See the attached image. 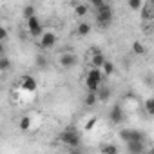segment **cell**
I'll list each match as a JSON object with an SVG mask.
<instances>
[{"mask_svg":"<svg viewBox=\"0 0 154 154\" xmlns=\"http://www.w3.org/2000/svg\"><path fill=\"white\" fill-rule=\"evenodd\" d=\"M58 140H60L65 147H69V149L82 147V145H80V143H82V136H80V132H78V131H76V127H72V125L65 127V129L60 132Z\"/></svg>","mask_w":154,"mask_h":154,"instance_id":"cell-1","label":"cell"},{"mask_svg":"<svg viewBox=\"0 0 154 154\" xmlns=\"http://www.w3.org/2000/svg\"><path fill=\"white\" fill-rule=\"evenodd\" d=\"M112 18H114V11L111 8V4H103L100 9H96V24L100 27H109L112 24Z\"/></svg>","mask_w":154,"mask_h":154,"instance_id":"cell-2","label":"cell"},{"mask_svg":"<svg viewBox=\"0 0 154 154\" xmlns=\"http://www.w3.org/2000/svg\"><path fill=\"white\" fill-rule=\"evenodd\" d=\"M56 42H58V36H56L54 33L47 31V33H42V36H40V40H38V47L44 49V51H47V49H53V47L56 45Z\"/></svg>","mask_w":154,"mask_h":154,"instance_id":"cell-3","label":"cell"},{"mask_svg":"<svg viewBox=\"0 0 154 154\" xmlns=\"http://www.w3.org/2000/svg\"><path fill=\"white\" fill-rule=\"evenodd\" d=\"M109 120L112 123H116V125H120V123L125 122V111H123V107L120 103L111 105V109H109Z\"/></svg>","mask_w":154,"mask_h":154,"instance_id":"cell-4","label":"cell"},{"mask_svg":"<svg viewBox=\"0 0 154 154\" xmlns=\"http://www.w3.org/2000/svg\"><path fill=\"white\" fill-rule=\"evenodd\" d=\"M26 22H27V31H29L31 36H35V38L42 36V33H44V26H42V22L38 20V17H31V18L26 20Z\"/></svg>","mask_w":154,"mask_h":154,"instance_id":"cell-5","label":"cell"},{"mask_svg":"<svg viewBox=\"0 0 154 154\" xmlns=\"http://www.w3.org/2000/svg\"><path fill=\"white\" fill-rule=\"evenodd\" d=\"M20 89L26 91V93H35V91L38 89V82L33 78L31 74H26L24 78L20 80Z\"/></svg>","mask_w":154,"mask_h":154,"instance_id":"cell-6","label":"cell"},{"mask_svg":"<svg viewBox=\"0 0 154 154\" xmlns=\"http://www.w3.org/2000/svg\"><path fill=\"white\" fill-rule=\"evenodd\" d=\"M58 62H60V65H62L63 69H71V67L76 65L78 58H76V54H72V53H63V54L58 58Z\"/></svg>","mask_w":154,"mask_h":154,"instance_id":"cell-7","label":"cell"},{"mask_svg":"<svg viewBox=\"0 0 154 154\" xmlns=\"http://www.w3.org/2000/svg\"><path fill=\"white\" fill-rule=\"evenodd\" d=\"M127 145V150H129V154H145V143H136V141H129V143H125Z\"/></svg>","mask_w":154,"mask_h":154,"instance_id":"cell-8","label":"cell"},{"mask_svg":"<svg viewBox=\"0 0 154 154\" xmlns=\"http://www.w3.org/2000/svg\"><path fill=\"white\" fill-rule=\"evenodd\" d=\"M103 62H105V56L96 49V51L93 53V56H91V65H93V69H102Z\"/></svg>","mask_w":154,"mask_h":154,"instance_id":"cell-9","label":"cell"},{"mask_svg":"<svg viewBox=\"0 0 154 154\" xmlns=\"http://www.w3.org/2000/svg\"><path fill=\"white\" fill-rule=\"evenodd\" d=\"M129 141H136V143H147V134L143 131L138 129H131V140Z\"/></svg>","mask_w":154,"mask_h":154,"instance_id":"cell-10","label":"cell"},{"mask_svg":"<svg viewBox=\"0 0 154 154\" xmlns=\"http://www.w3.org/2000/svg\"><path fill=\"white\" fill-rule=\"evenodd\" d=\"M140 15L143 20H152L154 18V11H152V4H143V8L140 9Z\"/></svg>","mask_w":154,"mask_h":154,"instance_id":"cell-11","label":"cell"},{"mask_svg":"<svg viewBox=\"0 0 154 154\" xmlns=\"http://www.w3.org/2000/svg\"><path fill=\"white\" fill-rule=\"evenodd\" d=\"M100 152H102V154H118L120 149H118V145H114V143H102V145H100Z\"/></svg>","mask_w":154,"mask_h":154,"instance_id":"cell-12","label":"cell"},{"mask_svg":"<svg viewBox=\"0 0 154 154\" xmlns=\"http://www.w3.org/2000/svg\"><path fill=\"white\" fill-rule=\"evenodd\" d=\"M85 87H87V93H98V89L102 87V82H98V80H91V78H85Z\"/></svg>","mask_w":154,"mask_h":154,"instance_id":"cell-13","label":"cell"},{"mask_svg":"<svg viewBox=\"0 0 154 154\" xmlns=\"http://www.w3.org/2000/svg\"><path fill=\"white\" fill-rule=\"evenodd\" d=\"M96 98H98V102H109V98H111V89L102 85V87L98 89V93H96Z\"/></svg>","mask_w":154,"mask_h":154,"instance_id":"cell-14","label":"cell"},{"mask_svg":"<svg viewBox=\"0 0 154 154\" xmlns=\"http://www.w3.org/2000/svg\"><path fill=\"white\" fill-rule=\"evenodd\" d=\"M100 71H102V74H103V76H111V74H114V71H116V67H114V63H112V62H109V60H105Z\"/></svg>","mask_w":154,"mask_h":154,"instance_id":"cell-15","label":"cell"},{"mask_svg":"<svg viewBox=\"0 0 154 154\" xmlns=\"http://www.w3.org/2000/svg\"><path fill=\"white\" fill-rule=\"evenodd\" d=\"M35 65H36L40 71L47 69V65H49V60H47V56H45V54H38V56L35 58Z\"/></svg>","mask_w":154,"mask_h":154,"instance_id":"cell-16","label":"cell"},{"mask_svg":"<svg viewBox=\"0 0 154 154\" xmlns=\"http://www.w3.org/2000/svg\"><path fill=\"white\" fill-rule=\"evenodd\" d=\"M74 15L76 17H85V15H89V6L87 4H74Z\"/></svg>","mask_w":154,"mask_h":154,"instance_id":"cell-17","label":"cell"},{"mask_svg":"<svg viewBox=\"0 0 154 154\" xmlns=\"http://www.w3.org/2000/svg\"><path fill=\"white\" fill-rule=\"evenodd\" d=\"M22 15H24V18H26V20H29L31 17H36V8H35L33 4H27V6H24Z\"/></svg>","mask_w":154,"mask_h":154,"instance_id":"cell-18","label":"cell"},{"mask_svg":"<svg viewBox=\"0 0 154 154\" xmlns=\"http://www.w3.org/2000/svg\"><path fill=\"white\" fill-rule=\"evenodd\" d=\"M85 78H91V80H98V82H102L103 80V74H102V71L100 69H89L87 71V76H85Z\"/></svg>","mask_w":154,"mask_h":154,"instance_id":"cell-19","label":"cell"},{"mask_svg":"<svg viewBox=\"0 0 154 154\" xmlns=\"http://www.w3.org/2000/svg\"><path fill=\"white\" fill-rule=\"evenodd\" d=\"M91 24H87V22H80L78 24V27H76V33H78L80 36H85V35H89L91 33Z\"/></svg>","mask_w":154,"mask_h":154,"instance_id":"cell-20","label":"cell"},{"mask_svg":"<svg viewBox=\"0 0 154 154\" xmlns=\"http://www.w3.org/2000/svg\"><path fill=\"white\" fill-rule=\"evenodd\" d=\"M84 103H85V107H94V105L98 103L96 93H87V96L84 98Z\"/></svg>","mask_w":154,"mask_h":154,"instance_id":"cell-21","label":"cell"},{"mask_svg":"<svg viewBox=\"0 0 154 154\" xmlns=\"http://www.w3.org/2000/svg\"><path fill=\"white\" fill-rule=\"evenodd\" d=\"M18 127H20V131H29L31 129V116H22L20 118V122H18Z\"/></svg>","mask_w":154,"mask_h":154,"instance_id":"cell-22","label":"cell"},{"mask_svg":"<svg viewBox=\"0 0 154 154\" xmlns=\"http://www.w3.org/2000/svg\"><path fill=\"white\" fill-rule=\"evenodd\" d=\"M11 67H13V63H11V60H9V58L0 56V72H6V71H9Z\"/></svg>","mask_w":154,"mask_h":154,"instance_id":"cell-23","label":"cell"},{"mask_svg":"<svg viewBox=\"0 0 154 154\" xmlns=\"http://www.w3.org/2000/svg\"><path fill=\"white\" fill-rule=\"evenodd\" d=\"M132 53H134V54H145V45H143L140 40L132 42Z\"/></svg>","mask_w":154,"mask_h":154,"instance_id":"cell-24","label":"cell"},{"mask_svg":"<svg viewBox=\"0 0 154 154\" xmlns=\"http://www.w3.org/2000/svg\"><path fill=\"white\" fill-rule=\"evenodd\" d=\"M127 4H129V8H131L132 11H140V9L143 8V4H145V2H143V0H129Z\"/></svg>","mask_w":154,"mask_h":154,"instance_id":"cell-25","label":"cell"},{"mask_svg":"<svg viewBox=\"0 0 154 154\" xmlns=\"http://www.w3.org/2000/svg\"><path fill=\"white\" fill-rule=\"evenodd\" d=\"M145 112H147L149 116L154 114V100H152V98H147V100H145Z\"/></svg>","mask_w":154,"mask_h":154,"instance_id":"cell-26","label":"cell"},{"mask_svg":"<svg viewBox=\"0 0 154 154\" xmlns=\"http://www.w3.org/2000/svg\"><path fill=\"white\" fill-rule=\"evenodd\" d=\"M120 140L125 141V143H129V140H131V129H122L120 131Z\"/></svg>","mask_w":154,"mask_h":154,"instance_id":"cell-27","label":"cell"},{"mask_svg":"<svg viewBox=\"0 0 154 154\" xmlns=\"http://www.w3.org/2000/svg\"><path fill=\"white\" fill-rule=\"evenodd\" d=\"M96 122H98V118H96V116H93V118H91V120L85 123V131H91V129L96 125Z\"/></svg>","mask_w":154,"mask_h":154,"instance_id":"cell-28","label":"cell"},{"mask_svg":"<svg viewBox=\"0 0 154 154\" xmlns=\"http://www.w3.org/2000/svg\"><path fill=\"white\" fill-rule=\"evenodd\" d=\"M6 38H8V29L0 26V42L4 44V42H6Z\"/></svg>","mask_w":154,"mask_h":154,"instance_id":"cell-29","label":"cell"},{"mask_svg":"<svg viewBox=\"0 0 154 154\" xmlns=\"http://www.w3.org/2000/svg\"><path fill=\"white\" fill-rule=\"evenodd\" d=\"M91 4H93V8H94V9H100V8H102L105 2H103V0H93Z\"/></svg>","mask_w":154,"mask_h":154,"instance_id":"cell-30","label":"cell"},{"mask_svg":"<svg viewBox=\"0 0 154 154\" xmlns=\"http://www.w3.org/2000/svg\"><path fill=\"white\" fill-rule=\"evenodd\" d=\"M69 154H84V150H82V147H76V149H71Z\"/></svg>","mask_w":154,"mask_h":154,"instance_id":"cell-31","label":"cell"},{"mask_svg":"<svg viewBox=\"0 0 154 154\" xmlns=\"http://www.w3.org/2000/svg\"><path fill=\"white\" fill-rule=\"evenodd\" d=\"M4 54H6V45L0 42V56H4Z\"/></svg>","mask_w":154,"mask_h":154,"instance_id":"cell-32","label":"cell"}]
</instances>
